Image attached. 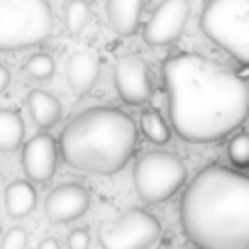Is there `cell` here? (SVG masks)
Here are the masks:
<instances>
[{
	"label": "cell",
	"mask_w": 249,
	"mask_h": 249,
	"mask_svg": "<svg viewBox=\"0 0 249 249\" xmlns=\"http://www.w3.org/2000/svg\"><path fill=\"white\" fill-rule=\"evenodd\" d=\"M227 157L234 166H249V132H237L227 144Z\"/></svg>",
	"instance_id": "20"
},
{
	"label": "cell",
	"mask_w": 249,
	"mask_h": 249,
	"mask_svg": "<svg viewBox=\"0 0 249 249\" xmlns=\"http://www.w3.org/2000/svg\"><path fill=\"white\" fill-rule=\"evenodd\" d=\"M54 15L49 0H0V52H20L49 39Z\"/></svg>",
	"instance_id": "4"
},
{
	"label": "cell",
	"mask_w": 249,
	"mask_h": 249,
	"mask_svg": "<svg viewBox=\"0 0 249 249\" xmlns=\"http://www.w3.org/2000/svg\"><path fill=\"white\" fill-rule=\"evenodd\" d=\"M88 20H90V5L86 0H71L64 8V22L71 35H81L83 27L88 25Z\"/></svg>",
	"instance_id": "18"
},
{
	"label": "cell",
	"mask_w": 249,
	"mask_h": 249,
	"mask_svg": "<svg viewBox=\"0 0 249 249\" xmlns=\"http://www.w3.org/2000/svg\"><path fill=\"white\" fill-rule=\"evenodd\" d=\"M3 249H27V232L22 227L8 230V234L3 237Z\"/></svg>",
	"instance_id": "21"
},
{
	"label": "cell",
	"mask_w": 249,
	"mask_h": 249,
	"mask_svg": "<svg viewBox=\"0 0 249 249\" xmlns=\"http://www.w3.org/2000/svg\"><path fill=\"white\" fill-rule=\"evenodd\" d=\"M98 73H100V61L90 52H76L66 64V78L76 95H86L95 86Z\"/></svg>",
	"instance_id": "12"
},
{
	"label": "cell",
	"mask_w": 249,
	"mask_h": 249,
	"mask_svg": "<svg viewBox=\"0 0 249 249\" xmlns=\"http://www.w3.org/2000/svg\"><path fill=\"white\" fill-rule=\"evenodd\" d=\"M27 110L37 127L49 130L61 120V103L47 90H32L27 95Z\"/></svg>",
	"instance_id": "14"
},
{
	"label": "cell",
	"mask_w": 249,
	"mask_h": 249,
	"mask_svg": "<svg viewBox=\"0 0 249 249\" xmlns=\"http://www.w3.org/2000/svg\"><path fill=\"white\" fill-rule=\"evenodd\" d=\"M144 0H105V10H107V22L115 35L120 37H130L140 27Z\"/></svg>",
	"instance_id": "13"
},
{
	"label": "cell",
	"mask_w": 249,
	"mask_h": 249,
	"mask_svg": "<svg viewBox=\"0 0 249 249\" xmlns=\"http://www.w3.org/2000/svg\"><path fill=\"white\" fill-rule=\"evenodd\" d=\"M164 83L174 132L186 142H217L242 127L249 115L247 81L200 54L169 56Z\"/></svg>",
	"instance_id": "1"
},
{
	"label": "cell",
	"mask_w": 249,
	"mask_h": 249,
	"mask_svg": "<svg viewBox=\"0 0 249 249\" xmlns=\"http://www.w3.org/2000/svg\"><path fill=\"white\" fill-rule=\"evenodd\" d=\"M140 144L135 120L117 107H90L78 112L59 137L61 159L86 174L112 176L135 157Z\"/></svg>",
	"instance_id": "3"
},
{
	"label": "cell",
	"mask_w": 249,
	"mask_h": 249,
	"mask_svg": "<svg viewBox=\"0 0 249 249\" xmlns=\"http://www.w3.org/2000/svg\"><path fill=\"white\" fill-rule=\"evenodd\" d=\"M140 130L142 135L154 142V144H166L171 140V127H169V122L157 112V110H144L140 115Z\"/></svg>",
	"instance_id": "17"
},
{
	"label": "cell",
	"mask_w": 249,
	"mask_h": 249,
	"mask_svg": "<svg viewBox=\"0 0 249 249\" xmlns=\"http://www.w3.org/2000/svg\"><path fill=\"white\" fill-rule=\"evenodd\" d=\"M59 157H61V149L56 140L47 132H39L30 137L27 144L22 147V169L27 178H32L35 183H47L56 174Z\"/></svg>",
	"instance_id": "10"
},
{
	"label": "cell",
	"mask_w": 249,
	"mask_h": 249,
	"mask_svg": "<svg viewBox=\"0 0 249 249\" xmlns=\"http://www.w3.org/2000/svg\"><path fill=\"white\" fill-rule=\"evenodd\" d=\"M112 83L117 95L127 105H144L152 98L149 66L140 54H122L112 69Z\"/></svg>",
	"instance_id": "8"
},
{
	"label": "cell",
	"mask_w": 249,
	"mask_h": 249,
	"mask_svg": "<svg viewBox=\"0 0 249 249\" xmlns=\"http://www.w3.org/2000/svg\"><path fill=\"white\" fill-rule=\"evenodd\" d=\"M88 205H90V196L81 183H61L49 191L44 200V215L49 222L66 225L86 215Z\"/></svg>",
	"instance_id": "11"
},
{
	"label": "cell",
	"mask_w": 249,
	"mask_h": 249,
	"mask_svg": "<svg viewBox=\"0 0 249 249\" xmlns=\"http://www.w3.org/2000/svg\"><path fill=\"white\" fill-rule=\"evenodd\" d=\"M186 183V166L171 152H147L135 161L132 186L144 203H164Z\"/></svg>",
	"instance_id": "6"
},
{
	"label": "cell",
	"mask_w": 249,
	"mask_h": 249,
	"mask_svg": "<svg viewBox=\"0 0 249 249\" xmlns=\"http://www.w3.org/2000/svg\"><path fill=\"white\" fill-rule=\"evenodd\" d=\"M191 15V0H161L144 25V42L149 47L174 44L186 30Z\"/></svg>",
	"instance_id": "9"
},
{
	"label": "cell",
	"mask_w": 249,
	"mask_h": 249,
	"mask_svg": "<svg viewBox=\"0 0 249 249\" xmlns=\"http://www.w3.org/2000/svg\"><path fill=\"white\" fill-rule=\"evenodd\" d=\"M66 244H69V249H88V247H90V234H88V230H83V227L71 230Z\"/></svg>",
	"instance_id": "22"
},
{
	"label": "cell",
	"mask_w": 249,
	"mask_h": 249,
	"mask_svg": "<svg viewBox=\"0 0 249 249\" xmlns=\"http://www.w3.org/2000/svg\"><path fill=\"white\" fill-rule=\"evenodd\" d=\"M161 237V222L144 208H130L122 215L107 220L100 232L103 249H149Z\"/></svg>",
	"instance_id": "7"
},
{
	"label": "cell",
	"mask_w": 249,
	"mask_h": 249,
	"mask_svg": "<svg viewBox=\"0 0 249 249\" xmlns=\"http://www.w3.org/2000/svg\"><path fill=\"white\" fill-rule=\"evenodd\" d=\"M25 140V122L15 110H0V152H13Z\"/></svg>",
	"instance_id": "16"
},
{
	"label": "cell",
	"mask_w": 249,
	"mask_h": 249,
	"mask_svg": "<svg viewBox=\"0 0 249 249\" xmlns=\"http://www.w3.org/2000/svg\"><path fill=\"white\" fill-rule=\"evenodd\" d=\"M8 83H10V71H8V66L0 64V93L8 88Z\"/></svg>",
	"instance_id": "23"
},
{
	"label": "cell",
	"mask_w": 249,
	"mask_h": 249,
	"mask_svg": "<svg viewBox=\"0 0 249 249\" xmlns=\"http://www.w3.org/2000/svg\"><path fill=\"white\" fill-rule=\"evenodd\" d=\"M54 71H56V64H54V59H52L49 54H44V52L32 54V56L27 59V64H25V73H27L30 78H35V81H47V78L54 76Z\"/></svg>",
	"instance_id": "19"
},
{
	"label": "cell",
	"mask_w": 249,
	"mask_h": 249,
	"mask_svg": "<svg viewBox=\"0 0 249 249\" xmlns=\"http://www.w3.org/2000/svg\"><path fill=\"white\" fill-rule=\"evenodd\" d=\"M200 30L230 56L249 64V0H208Z\"/></svg>",
	"instance_id": "5"
},
{
	"label": "cell",
	"mask_w": 249,
	"mask_h": 249,
	"mask_svg": "<svg viewBox=\"0 0 249 249\" xmlns=\"http://www.w3.org/2000/svg\"><path fill=\"white\" fill-rule=\"evenodd\" d=\"M181 227L198 249H249V176L200 169L181 198Z\"/></svg>",
	"instance_id": "2"
},
{
	"label": "cell",
	"mask_w": 249,
	"mask_h": 249,
	"mask_svg": "<svg viewBox=\"0 0 249 249\" xmlns=\"http://www.w3.org/2000/svg\"><path fill=\"white\" fill-rule=\"evenodd\" d=\"M37 249H61V244H59V239H54V237H44Z\"/></svg>",
	"instance_id": "24"
},
{
	"label": "cell",
	"mask_w": 249,
	"mask_h": 249,
	"mask_svg": "<svg viewBox=\"0 0 249 249\" xmlns=\"http://www.w3.org/2000/svg\"><path fill=\"white\" fill-rule=\"evenodd\" d=\"M37 205V193L30 181H13L5 188V210L10 217H27Z\"/></svg>",
	"instance_id": "15"
}]
</instances>
